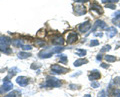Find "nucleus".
<instances>
[{"mask_svg":"<svg viewBox=\"0 0 120 97\" xmlns=\"http://www.w3.org/2000/svg\"><path fill=\"white\" fill-rule=\"evenodd\" d=\"M64 50L63 47H60V46H57V47H53V48H46V49H43L41 50L39 53H38V56L39 58H49L51 57L53 54L55 53H60L61 51Z\"/></svg>","mask_w":120,"mask_h":97,"instance_id":"nucleus-1","label":"nucleus"},{"mask_svg":"<svg viewBox=\"0 0 120 97\" xmlns=\"http://www.w3.org/2000/svg\"><path fill=\"white\" fill-rule=\"evenodd\" d=\"M61 85V82L57 78L54 77H47V80L45 83L41 84V87H59Z\"/></svg>","mask_w":120,"mask_h":97,"instance_id":"nucleus-2","label":"nucleus"},{"mask_svg":"<svg viewBox=\"0 0 120 97\" xmlns=\"http://www.w3.org/2000/svg\"><path fill=\"white\" fill-rule=\"evenodd\" d=\"M51 71L52 73H55V74H60V73H66L67 71H68V69L67 68H64V67L60 66L58 64H54L51 66Z\"/></svg>","mask_w":120,"mask_h":97,"instance_id":"nucleus-3","label":"nucleus"},{"mask_svg":"<svg viewBox=\"0 0 120 97\" xmlns=\"http://www.w3.org/2000/svg\"><path fill=\"white\" fill-rule=\"evenodd\" d=\"M105 28H107V25L105 24V22H103L102 20H96L94 25H93L92 32H94L96 29H105Z\"/></svg>","mask_w":120,"mask_h":97,"instance_id":"nucleus-4","label":"nucleus"},{"mask_svg":"<svg viewBox=\"0 0 120 97\" xmlns=\"http://www.w3.org/2000/svg\"><path fill=\"white\" fill-rule=\"evenodd\" d=\"M0 88H1L2 92H7V91H10L11 89L13 88V84L11 83L9 80L3 79V86H2V87H0Z\"/></svg>","mask_w":120,"mask_h":97,"instance_id":"nucleus-5","label":"nucleus"},{"mask_svg":"<svg viewBox=\"0 0 120 97\" xmlns=\"http://www.w3.org/2000/svg\"><path fill=\"white\" fill-rule=\"evenodd\" d=\"M51 42L52 44H54V45H62L63 43H64V39H63L62 36H53L51 38Z\"/></svg>","mask_w":120,"mask_h":97,"instance_id":"nucleus-6","label":"nucleus"},{"mask_svg":"<svg viewBox=\"0 0 120 97\" xmlns=\"http://www.w3.org/2000/svg\"><path fill=\"white\" fill-rule=\"evenodd\" d=\"M90 28H91V24H90V22H89V21H86V22H84V23L80 24V25H79V28H78V29H79L80 32L84 33V32H86V31H88Z\"/></svg>","mask_w":120,"mask_h":97,"instance_id":"nucleus-7","label":"nucleus"},{"mask_svg":"<svg viewBox=\"0 0 120 97\" xmlns=\"http://www.w3.org/2000/svg\"><path fill=\"white\" fill-rule=\"evenodd\" d=\"M16 82H17V84L20 85V86L24 87V86H26V85L28 84L29 81H28V78L27 77H25V76H19V77H17Z\"/></svg>","mask_w":120,"mask_h":97,"instance_id":"nucleus-8","label":"nucleus"},{"mask_svg":"<svg viewBox=\"0 0 120 97\" xmlns=\"http://www.w3.org/2000/svg\"><path fill=\"white\" fill-rule=\"evenodd\" d=\"M78 39V36L76 33H73V32H71L68 34V36H67V42H68L69 44H72L74 42H76Z\"/></svg>","mask_w":120,"mask_h":97,"instance_id":"nucleus-9","label":"nucleus"},{"mask_svg":"<svg viewBox=\"0 0 120 97\" xmlns=\"http://www.w3.org/2000/svg\"><path fill=\"white\" fill-rule=\"evenodd\" d=\"M100 72H98L97 70H93V71H91V73L89 74V79L94 81V80H97L100 78Z\"/></svg>","mask_w":120,"mask_h":97,"instance_id":"nucleus-10","label":"nucleus"},{"mask_svg":"<svg viewBox=\"0 0 120 97\" xmlns=\"http://www.w3.org/2000/svg\"><path fill=\"white\" fill-rule=\"evenodd\" d=\"M91 10L92 11H96L98 14H102L103 13V9L97 4V3H92L91 4Z\"/></svg>","mask_w":120,"mask_h":97,"instance_id":"nucleus-11","label":"nucleus"},{"mask_svg":"<svg viewBox=\"0 0 120 97\" xmlns=\"http://www.w3.org/2000/svg\"><path fill=\"white\" fill-rule=\"evenodd\" d=\"M75 13L77 14V15H83V14L86 13V9H85V7L83 6H76L75 7Z\"/></svg>","mask_w":120,"mask_h":97,"instance_id":"nucleus-12","label":"nucleus"},{"mask_svg":"<svg viewBox=\"0 0 120 97\" xmlns=\"http://www.w3.org/2000/svg\"><path fill=\"white\" fill-rule=\"evenodd\" d=\"M117 34V30H116V28L114 27H110V28H108V30H107V33H106V35L109 37V38H111V37H113L114 35Z\"/></svg>","mask_w":120,"mask_h":97,"instance_id":"nucleus-13","label":"nucleus"},{"mask_svg":"<svg viewBox=\"0 0 120 97\" xmlns=\"http://www.w3.org/2000/svg\"><path fill=\"white\" fill-rule=\"evenodd\" d=\"M86 63H87V60H86V59H78V60H76L74 62V66L75 67H79V66H81L82 64H86Z\"/></svg>","mask_w":120,"mask_h":97,"instance_id":"nucleus-14","label":"nucleus"},{"mask_svg":"<svg viewBox=\"0 0 120 97\" xmlns=\"http://www.w3.org/2000/svg\"><path fill=\"white\" fill-rule=\"evenodd\" d=\"M30 56H31V54L27 53V52H19V54H18V57L20 59H25V58H28Z\"/></svg>","mask_w":120,"mask_h":97,"instance_id":"nucleus-15","label":"nucleus"},{"mask_svg":"<svg viewBox=\"0 0 120 97\" xmlns=\"http://www.w3.org/2000/svg\"><path fill=\"white\" fill-rule=\"evenodd\" d=\"M12 43H13L14 46H17V47H22V45H23V43H22V40H20V39L13 40Z\"/></svg>","mask_w":120,"mask_h":97,"instance_id":"nucleus-16","label":"nucleus"},{"mask_svg":"<svg viewBox=\"0 0 120 97\" xmlns=\"http://www.w3.org/2000/svg\"><path fill=\"white\" fill-rule=\"evenodd\" d=\"M104 58H105V60L108 61V62H114L116 60V57L115 56H112V55H106Z\"/></svg>","mask_w":120,"mask_h":97,"instance_id":"nucleus-17","label":"nucleus"},{"mask_svg":"<svg viewBox=\"0 0 120 97\" xmlns=\"http://www.w3.org/2000/svg\"><path fill=\"white\" fill-rule=\"evenodd\" d=\"M59 59H60V62H61V63H63V64H65V63L67 62V56H66V55L60 54Z\"/></svg>","mask_w":120,"mask_h":97,"instance_id":"nucleus-18","label":"nucleus"},{"mask_svg":"<svg viewBox=\"0 0 120 97\" xmlns=\"http://www.w3.org/2000/svg\"><path fill=\"white\" fill-rule=\"evenodd\" d=\"M76 54L78 55V56H84V55L86 54V50H84V49H77L76 50Z\"/></svg>","mask_w":120,"mask_h":97,"instance_id":"nucleus-19","label":"nucleus"},{"mask_svg":"<svg viewBox=\"0 0 120 97\" xmlns=\"http://www.w3.org/2000/svg\"><path fill=\"white\" fill-rule=\"evenodd\" d=\"M18 94H19V91H14L12 93H9V94H7L5 97H17Z\"/></svg>","mask_w":120,"mask_h":97,"instance_id":"nucleus-20","label":"nucleus"},{"mask_svg":"<svg viewBox=\"0 0 120 97\" xmlns=\"http://www.w3.org/2000/svg\"><path fill=\"white\" fill-rule=\"evenodd\" d=\"M45 44V42L43 40H36L35 41V45L36 46H42V45H44Z\"/></svg>","mask_w":120,"mask_h":97,"instance_id":"nucleus-21","label":"nucleus"},{"mask_svg":"<svg viewBox=\"0 0 120 97\" xmlns=\"http://www.w3.org/2000/svg\"><path fill=\"white\" fill-rule=\"evenodd\" d=\"M22 49H23V50H25V51H27V50H31L32 49V47L31 46H30V45H24V44H23V45H22Z\"/></svg>","mask_w":120,"mask_h":97,"instance_id":"nucleus-22","label":"nucleus"},{"mask_svg":"<svg viewBox=\"0 0 120 97\" xmlns=\"http://www.w3.org/2000/svg\"><path fill=\"white\" fill-rule=\"evenodd\" d=\"M42 32H43V29H41V30H39V32L37 33V36L40 37V38H42V37H44V36H45V32H44V33H42Z\"/></svg>","mask_w":120,"mask_h":97,"instance_id":"nucleus-23","label":"nucleus"},{"mask_svg":"<svg viewBox=\"0 0 120 97\" xmlns=\"http://www.w3.org/2000/svg\"><path fill=\"white\" fill-rule=\"evenodd\" d=\"M98 44H99V42H98V40H92L91 41V42H90V45H91V46H96V45H98Z\"/></svg>","mask_w":120,"mask_h":97,"instance_id":"nucleus-24","label":"nucleus"},{"mask_svg":"<svg viewBox=\"0 0 120 97\" xmlns=\"http://www.w3.org/2000/svg\"><path fill=\"white\" fill-rule=\"evenodd\" d=\"M110 45H105L102 49H101V52H105V51H107V50H110Z\"/></svg>","mask_w":120,"mask_h":97,"instance_id":"nucleus-25","label":"nucleus"},{"mask_svg":"<svg viewBox=\"0 0 120 97\" xmlns=\"http://www.w3.org/2000/svg\"><path fill=\"white\" fill-rule=\"evenodd\" d=\"M113 16L116 18V19H119L120 18V10H118V11H116V12L113 14Z\"/></svg>","mask_w":120,"mask_h":97,"instance_id":"nucleus-26","label":"nucleus"},{"mask_svg":"<svg viewBox=\"0 0 120 97\" xmlns=\"http://www.w3.org/2000/svg\"><path fill=\"white\" fill-rule=\"evenodd\" d=\"M91 86L93 88H97V87H99V83H98V82H94V81H93L91 83Z\"/></svg>","mask_w":120,"mask_h":97,"instance_id":"nucleus-27","label":"nucleus"},{"mask_svg":"<svg viewBox=\"0 0 120 97\" xmlns=\"http://www.w3.org/2000/svg\"><path fill=\"white\" fill-rule=\"evenodd\" d=\"M40 67V64H37V63H33V64L31 65V68L32 69H37Z\"/></svg>","mask_w":120,"mask_h":97,"instance_id":"nucleus-28","label":"nucleus"},{"mask_svg":"<svg viewBox=\"0 0 120 97\" xmlns=\"http://www.w3.org/2000/svg\"><path fill=\"white\" fill-rule=\"evenodd\" d=\"M98 97H106V94H105V91H104V90L100 91V93H98Z\"/></svg>","mask_w":120,"mask_h":97,"instance_id":"nucleus-29","label":"nucleus"},{"mask_svg":"<svg viewBox=\"0 0 120 97\" xmlns=\"http://www.w3.org/2000/svg\"><path fill=\"white\" fill-rule=\"evenodd\" d=\"M102 2L103 3H110V2H113V3H115V2H118V0H102Z\"/></svg>","mask_w":120,"mask_h":97,"instance_id":"nucleus-30","label":"nucleus"},{"mask_svg":"<svg viewBox=\"0 0 120 97\" xmlns=\"http://www.w3.org/2000/svg\"><path fill=\"white\" fill-rule=\"evenodd\" d=\"M106 7L107 8H110V9H115V5L114 4H110V3L106 4Z\"/></svg>","mask_w":120,"mask_h":97,"instance_id":"nucleus-31","label":"nucleus"},{"mask_svg":"<svg viewBox=\"0 0 120 97\" xmlns=\"http://www.w3.org/2000/svg\"><path fill=\"white\" fill-rule=\"evenodd\" d=\"M114 93H115V97H120V90L119 89H116L114 91Z\"/></svg>","mask_w":120,"mask_h":97,"instance_id":"nucleus-32","label":"nucleus"},{"mask_svg":"<svg viewBox=\"0 0 120 97\" xmlns=\"http://www.w3.org/2000/svg\"><path fill=\"white\" fill-rule=\"evenodd\" d=\"M114 83H115V84H118V85H120V77L115 78V79H114Z\"/></svg>","mask_w":120,"mask_h":97,"instance_id":"nucleus-33","label":"nucleus"},{"mask_svg":"<svg viewBox=\"0 0 120 97\" xmlns=\"http://www.w3.org/2000/svg\"><path fill=\"white\" fill-rule=\"evenodd\" d=\"M69 88L70 89H76L77 86H76V85H74V84H71V85H69Z\"/></svg>","mask_w":120,"mask_h":97,"instance_id":"nucleus-34","label":"nucleus"},{"mask_svg":"<svg viewBox=\"0 0 120 97\" xmlns=\"http://www.w3.org/2000/svg\"><path fill=\"white\" fill-rule=\"evenodd\" d=\"M74 1H76V2H86L87 0H74Z\"/></svg>","mask_w":120,"mask_h":97,"instance_id":"nucleus-35","label":"nucleus"},{"mask_svg":"<svg viewBox=\"0 0 120 97\" xmlns=\"http://www.w3.org/2000/svg\"><path fill=\"white\" fill-rule=\"evenodd\" d=\"M95 36H99V37H101V36H102V33H95Z\"/></svg>","mask_w":120,"mask_h":97,"instance_id":"nucleus-36","label":"nucleus"},{"mask_svg":"<svg viewBox=\"0 0 120 97\" xmlns=\"http://www.w3.org/2000/svg\"><path fill=\"white\" fill-rule=\"evenodd\" d=\"M101 66H102L103 68H107V67H108L107 65H105V63H102V64H101Z\"/></svg>","mask_w":120,"mask_h":97,"instance_id":"nucleus-37","label":"nucleus"},{"mask_svg":"<svg viewBox=\"0 0 120 97\" xmlns=\"http://www.w3.org/2000/svg\"><path fill=\"white\" fill-rule=\"evenodd\" d=\"M84 97H91V96H90V95H88V94H87V95H84Z\"/></svg>","mask_w":120,"mask_h":97,"instance_id":"nucleus-38","label":"nucleus"}]
</instances>
